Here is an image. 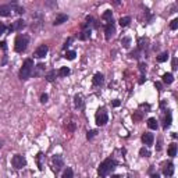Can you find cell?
Listing matches in <instances>:
<instances>
[{
  "mask_svg": "<svg viewBox=\"0 0 178 178\" xmlns=\"http://www.w3.org/2000/svg\"><path fill=\"white\" fill-rule=\"evenodd\" d=\"M118 23H120V25H121V27H128V25H130V23H131V17H121Z\"/></svg>",
  "mask_w": 178,
  "mask_h": 178,
  "instance_id": "cell-21",
  "label": "cell"
},
{
  "mask_svg": "<svg viewBox=\"0 0 178 178\" xmlns=\"http://www.w3.org/2000/svg\"><path fill=\"white\" fill-rule=\"evenodd\" d=\"M173 81H174V77H173L171 72H166V74L163 75V82H164V84L170 85V84H173Z\"/></svg>",
  "mask_w": 178,
  "mask_h": 178,
  "instance_id": "cell-18",
  "label": "cell"
},
{
  "mask_svg": "<svg viewBox=\"0 0 178 178\" xmlns=\"http://www.w3.org/2000/svg\"><path fill=\"white\" fill-rule=\"evenodd\" d=\"M28 43H29V36L28 35H18L16 38V42H14V50L17 53H23V52H25Z\"/></svg>",
  "mask_w": 178,
  "mask_h": 178,
  "instance_id": "cell-3",
  "label": "cell"
},
{
  "mask_svg": "<svg viewBox=\"0 0 178 178\" xmlns=\"http://www.w3.org/2000/svg\"><path fill=\"white\" fill-rule=\"evenodd\" d=\"M10 14H11V7L10 6H0V16L10 17Z\"/></svg>",
  "mask_w": 178,
  "mask_h": 178,
  "instance_id": "cell-17",
  "label": "cell"
},
{
  "mask_svg": "<svg viewBox=\"0 0 178 178\" xmlns=\"http://www.w3.org/2000/svg\"><path fill=\"white\" fill-rule=\"evenodd\" d=\"M91 28L88 27V25H84V29L79 32V35H78V39H81V40H86V39H89L91 38Z\"/></svg>",
  "mask_w": 178,
  "mask_h": 178,
  "instance_id": "cell-8",
  "label": "cell"
},
{
  "mask_svg": "<svg viewBox=\"0 0 178 178\" xmlns=\"http://www.w3.org/2000/svg\"><path fill=\"white\" fill-rule=\"evenodd\" d=\"M0 47L6 50V49H7V43H6V42H0Z\"/></svg>",
  "mask_w": 178,
  "mask_h": 178,
  "instance_id": "cell-43",
  "label": "cell"
},
{
  "mask_svg": "<svg viewBox=\"0 0 178 178\" xmlns=\"http://www.w3.org/2000/svg\"><path fill=\"white\" fill-rule=\"evenodd\" d=\"M11 164H13L14 168L20 170V168H23V167L27 166V160H25V157L23 155H16L11 159Z\"/></svg>",
  "mask_w": 178,
  "mask_h": 178,
  "instance_id": "cell-5",
  "label": "cell"
},
{
  "mask_svg": "<svg viewBox=\"0 0 178 178\" xmlns=\"http://www.w3.org/2000/svg\"><path fill=\"white\" fill-rule=\"evenodd\" d=\"M74 128H75V124H74V123H71V124L68 125V130H70V131H74Z\"/></svg>",
  "mask_w": 178,
  "mask_h": 178,
  "instance_id": "cell-45",
  "label": "cell"
},
{
  "mask_svg": "<svg viewBox=\"0 0 178 178\" xmlns=\"http://www.w3.org/2000/svg\"><path fill=\"white\" fill-rule=\"evenodd\" d=\"M33 60L32 59H27L25 61H24L23 67H21V70H20V78L21 79H28V78L32 75V71H33Z\"/></svg>",
  "mask_w": 178,
  "mask_h": 178,
  "instance_id": "cell-2",
  "label": "cell"
},
{
  "mask_svg": "<svg viewBox=\"0 0 178 178\" xmlns=\"http://www.w3.org/2000/svg\"><path fill=\"white\" fill-rule=\"evenodd\" d=\"M23 28H25V21H24V20H17L16 23L10 27V32L11 31H21Z\"/></svg>",
  "mask_w": 178,
  "mask_h": 178,
  "instance_id": "cell-10",
  "label": "cell"
},
{
  "mask_svg": "<svg viewBox=\"0 0 178 178\" xmlns=\"http://www.w3.org/2000/svg\"><path fill=\"white\" fill-rule=\"evenodd\" d=\"M170 28H171V29H173V31H175V29H177V28H178V20H177V18L171 21V24H170Z\"/></svg>",
  "mask_w": 178,
  "mask_h": 178,
  "instance_id": "cell-35",
  "label": "cell"
},
{
  "mask_svg": "<svg viewBox=\"0 0 178 178\" xmlns=\"http://www.w3.org/2000/svg\"><path fill=\"white\" fill-rule=\"evenodd\" d=\"M96 134H98V132L95 131V130H92V131H88V135H86V138H88V139H92V138L95 136V135H96Z\"/></svg>",
  "mask_w": 178,
  "mask_h": 178,
  "instance_id": "cell-37",
  "label": "cell"
},
{
  "mask_svg": "<svg viewBox=\"0 0 178 178\" xmlns=\"http://www.w3.org/2000/svg\"><path fill=\"white\" fill-rule=\"evenodd\" d=\"M42 157H43V155H42V153H39V155L36 156V163H38L39 170H43V163H42Z\"/></svg>",
  "mask_w": 178,
  "mask_h": 178,
  "instance_id": "cell-31",
  "label": "cell"
},
{
  "mask_svg": "<svg viewBox=\"0 0 178 178\" xmlns=\"http://www.w3.org/2000/svg\"><path fill=\"white\" fill-rule=\"evenodd\" d=\"M155 86L157 88V89H159V91H163V86H162V84H160V82H156Z\"/></svg>",
  "mask_w": 178,
  "mask_h": 178,
  "instance_id": "cell-42",
  "label": "cell"
},
{
  "mask_svg": "<svg viewBox=\"0 0 178 178\" xmlns=\"http://www.w3.org/2000/svg\"><path fill=\"white\" fill-rule=\"evenodd\" d=\"M75 56H77V53H75L74 50H68V52H65V54H64V57H65L67 60H74Z\"/></svg>",
  "mask_w": 178,
  "mask_h": 178,
  "instance_id": "cell-28",
  "label": "cell"
},
{
  "mask_svg": "<svg viewBox=\"0 0 178 178\" xmlns=\"http://www.w3.org/2000/svg\"><path fill=\"white\" fill-rule=\"evenodd\" d=\"M130 57H131V59H139V57H140V52L136 49V50H134V52H131V53H130Z\"/></svg>",
  "mask_w": 178,
  "mask_h": 178,
  "instance_id": "cell-33",
  "label": "cell"
},
{
  "mask_svg": "<svg viewBox=\"0 0 178 178\" xmlns=\"http://www.w3.org/2000/svg\"><path fill=\"white\" fill-rule=\"evenodd\" d=\"M104 33H106V39H107V40H110V39L114 36V33H116V24H114L113 20L106 24V27H104Z\"/></svg>",
  "mask_w": 178,
  "mask_h": 178,
  "instance_id": "cell-6",
  "label": "cell"
},
{
  "mask_svg": "<svg viewBox=\"0 0 178 178\" xmlns=\"http://www.w3.org/2000/svg\"><path fill=\"white\" fill-rule=\"evenodd\" d=\"M4 31H6V27H4V25H1V27H0V35H3V33H4Z\"/></svg>",
  "mask_w": 178,
  "mask_h": 178,
  "instance_id": "cell-44",
  "label": "cell"
},
{
  "mask_svg": "<svg viewBox=\"0 0 178 178\" xmlns=\"http://www.w3.org/2000/svg\"><path fill=\"white\" fill-rule=\"evenodd\" d=\"M168 156H170V157L177 156V145H175V143H171L170 145V147H168Z\"/></svg>",
  "mask_w": 178,
  "mask_h": 178,
  "instance_id": "cell-22",
  "label": "cell"
},
{
  "mask_svg": "<svg viewBox=\"0 0 178 178\" xmlns=\"http://www.w3.org/2000/svg\"><path fill=\"white\" fill-rule=\"evenodd\" d=\"M139 71L142 75H145V71H146V63H139Z\"/></svg>",
  "mask_w": 178,
  "mask_h": 178,
  "instance_id": "cell-36",
  "label": "cell"
},
{
  "mask_svg": "<svg viewBox=\"0 0 178 178\" xmlns=\"http://www.w3.org/2000/svg\"><path fill=\"white\" fill-rule=\"evenodd\" d=\"M1 25H3V24H0V27H1Z\"/></svg>",
  "mask_w": 178,
  "mask_h": 178,
  "instance_id": "cell-49",
  "label": "cell"
},
{
  "mask_svg": "<svg viewBox=\"0 0 178 178\" xmlns=\"http://www.w3.org/2000/svg\"><path fill=\"white\" fill-rule=\"evenodd\" d=\"M120 104H121V102L118 100V99H116V100L113 102V106H114V107H118V106H120Z\"/></svg>",
  "mask_w": 178,
  "mask_h": 178,
  "instance_id": "cell-40",
  "label": "cell"
},
{
  "mask_svg": "<svg viewBox=\"0 0 178 178\" xmlns=\"http://www.w3.org/2000/svg\"><path fill=\"white\" fill-rule=\"evenodd\" d=\"M102 18H103L104 21H107V23L108 21H111V20H113V14H111V11H110V10H106V11L103 13Z\"/></svg>",
  "mask_w": 178,
  "mask_h": 178,
  "instance_id": "cell-26",
  "label": "cell"
},
{
  "mask_svg": "<svg viewBox=\"0 0 178 178\" xmlns=\"http://www.w3.org/2000/svg\"><path fill=\"white\" fill-rule=\"evenodd\" d=\"M67 20H68V16H67V14H59V16L54 18L53 25H61V24L67 23Z\"/></svg>",
  "mask_w": 178,
  "mask_h": 178,
  "instance_id": "cell-14",
  "label": "cell"
},
{
  "mask_svg": "<svg viewBox=\"0 0 178 178\" xmlns=\"http://www.w3.org/2000/svg\"><path fill=\"white\" fill-rule=\"evenodd\" d=\"M139 155L142 156V157H149V156H150V152H149L147 149H145V147H142L139 150Z\"/></svg>",
  "mask_w": 178,
  "mask_h": 178,
  "instance_id": "cell-32",
  "label": "cell"
},
{
  "mask_svg": "<svg viewBox=\"0 0 178 178\" xmlns=\"http://www.w3.org/2000/svg\"><path fill=\"white\" fill-rule=\"evenodd\" d=\"M116 166H117V162L114 160V159H106V160L99 166V168H98V174H99L102 178L107 177L108 174L116 168Z\"/></svg>",
  "mask_w": 178,
  "mask_h": 178,
  "instance_id": "cell-1",
  "label": "cell"
},
{
  "mask_svg": "<svg viewBox=\"0 0 178 178\" xmlns=\"http://www.w3.org/2000/svg\"><path fill=\"white\" fill-rule=\"evenodd\" d=\"M45 78H46L49 82H53L54 79H56V70H50L46 74V77H45Z\"/></svg>",
  "mask_w": 178,
  "mask_h": 178,
  "instance_id": "cell-23",
  "label": "cell"
},
{
  "mask_svg": "<svg viewBox=\"0 0 178 178\" xmlns=\"http://www.w3.org/2000/svg\"><path fill=\"white\" fill-rule=\"evenodd\" d=\"M147 127H149L150 130H157V128H159L157 120H156V118H149V120H147Z\"/></svg>",
  "mask_w": 178,
  "mask_h": 178,
  "instance_id": "cell-20",
  "label": "cell"
},
{
  "mask_svg": "<svg viewBox=\"0 0 178 178\" xmlns=\"http://www.w3.org/2000/svg\"><path fill=\"white\" fill-rule=\"evenodd\" d=\"M53 167H54V170L56 171H59V170H61L63 167H64V162H63V157L61 156H54L53 157Z\"/></svg>",
  "mask_w": 178,
  "mask_h": 178,
  "instance_id": "cell-9",
  "label": "cell"
},
{
  "mask_svg": "<svg viewBox=\"0 0 178 178\" xmlns=\"http://www.w3.org/2000/svg\"><path fill=\"white\" fill-rule=\"evenodd\" d=\"M33 68H36L35 71H32V72H33V75H36V77H38V75H40V71L45 70V65H43V64H38V65H36V67H33Z\"/></svg>",
  "mask_w": 178,
  "mask_h": 178,
  "instance_id": "cell-30",
  "label": "cell"
},
{
  "mask_svg": "<svg viewBox=\"0 0 178 178\" xmlns=\"http://www.w3.org/2000/svg\"><path fill=\"white\" fill-rule=\"evenodd\" d=\"M108 121V114L107 111H106V108L102 107L98 110V113H96V124L99 125V127H103V125H106Z\"/></svg>",
  "mask_w": 178,
  "mask_h": 178,
  "instance_id": "cell-4",
  "label": "cell"
},
{
  "mask_svg": "<svg viewBox=\"0 0 178 178\" xmlns=\"http://www.w3.org/2000/svg\"><path fill=\"white\" fill-rule=\"evenodd\" d=\"M168 52H163L162 54H159L157 57H156V60H157V63H164V61H167L168 60Z\"/></svg>",
  "mask_w": 178,
  "mask_h": 178,
  "instance_id": "cell-19",
  "label": "cell"
},
{
  "mask_svg": "<svg viewBox=\"0 0 178 178\" xmlns=\"http://www.w3.org/2000/svg\"><path fill=\"white\" fill-rule=\"evenodd\" d=\"M103 82H104V75L102 72H96L95 77H93V85L100 86V85H103Z\"/></svg>",
  "mask_w": 178,
  "mask_h": 178,
  "instance_id": "cell-12",
  "label": "cell"
},
{
  "mask_svg": "<svg viewBox=\"0 0 178 178\" xmlns=\"http://www.w3.org/2000/svg\"><path fill=\"white\" fill-rule=\"evenodd\" d=\"M70 68L68 67H61L60 70H59V75L60 77H67V75H70Z\"/></svg>",
  "mask_w": 178,
  "mask_h": 178,
  "instance_id": "cell-25",
  "label": "cell"
},
{
  "mask_svg": "<svg viewBox=\"0 0 178 178\" xmlns=\"http://www.w3.org/2000/svg\"><path fill=\"white\" fill-rule=\"evenodd\" d=\"M152 178H160V175L159 174H152Z\"/></svg>",
  "mask_w": 178,
  "mask_h": 178,
  "instance_id": "cell-47",
  "label": "cell"
},
{
  "mask_svg": "<svg viewBox=\"0 0 178 178\" xmlns=\"http://www.w3.org/2000/svg\"><path fill=\"white\" fill-rule=\"evenodd\" d=\"M138 43H139V46H138V50L139 52H143V50H147V47H149V40L146 38H140L138 40Z\"/></svg>",
  "mask_w": 178,
  "mask_h": 178,
  "instance_id": "cell-15",
  "label": "cell"
},
{
  "mask_svg": "<svg viewBox=\"0 0 178 178\" xmlns=\"http://www.w3.org/2000/svg\"><path fill=\"white\" fill-rule=\"evenodd\" d=\"M47 99H49V96H47L46 93H42V96H40V103H46Z\"/></svg>",
  "mask_w": 178,
  "mask_h": 178,
  "instance_id": "cell-38",
  "label": "cell"
},
{
  "mask_svg": "<svg viewBox=\"0 0 178 178\" xmlns=\"http://www.w3.org/2000/svg\"><path fill=\"white\" fill-rule=\"evenodd\" d=\"M121 43H123V46L124 47H130V45H131V39L130 38H123L121 39Z\"/></svg>",
  "mask_w": 178,
  "mask_h": 178,
  "instance_id": "cell-34",
  "label": "cell"
},
{
  "mask_svg": "<svg viewBox=\"0 0 178 178\" xmlns=\"http://www.w3.org/2000/svg\"><path fill=\"white\" fill-rule=\"evenodd\" d=\"M167 111V114L164 117V128L167 130L168 127L171 125V121H173V114H171V110H166Z\"/></svg>",
  "mask_w": 178,
  "mask_h": 178,
  "instance_id": "cell-16",
  "label": "cell"
},
{
  "mask_svg": "<svg viewBox=\"0 0 178 178\" xmlns=\"http://www.w3.org/2000/svg\"><path fill=\"white\" fill-rule=\"evenodd\" d=\"M10 7H11V10L14 8V10H16V13H18V14H24V13H25V10H24V7H21V6H18L17 3H13V4L10 6Z\"/></svg>",
  "mask_w": 178,
  "mask_h": 178,
  "instance_id": "cell-24",
  "label": "cell"
},
{
  "mask_svg": "<svg viewBox=\"0 0 178 178\" xmlns=\"http://www.w3.org/2000/svg\"><path fill=\"white\" fill-rule=\"evenodd\" d=\"M74 103H75V107H82V96L81 95H77L74 98Z\"/></svg>",
  "mask_w": 178,
  "mask_h": 178,
  "instance_id": "cell-29",
  "label": "cell"
},
{
  "mask_svg": "<svg viewBox=\"0 0 178 178\" xmlns=\"http://www.w3.org/2000/svg\"><path fill=\"white\" fill-rule=\"evenodd\" d=\"M173 70H177V59H173Z\"/></svg>",
  "mask_w": 178,
  "mask_h": 178,
  "instance_id": "cell-41",
  "label": "cell"
},
{
  "mask_svg": "<svg viewBox=\"0 0 178 178\" xmlns=\"http://www.w3.org/2000/svg\"><path fill=\"white\" fill-rule=\"evenodd\" d=\"M153 140H155V136H153V134H149V132H145L143 135H142V142L147 145V146H150L152 143H153Z\"/></svg>",
  "mask_w": 178,
  "mask_h": 178,
  "instance_id": "cell-11",
  "label": "cell"
},
{
  "mask_svg": "<svg viewBox=\"0 0 178 178\" xmlns=\"http://www.w3.org/2000/svg\"><path fill=\"white\" fill-rule=\"evenodd\" d=\"M163 174H164L166 177H171V175L174 174V164H173V163H167V164L164 166V168H163Z\"/></svg>",
  "mask_w": 178,
  "mask_h": 178,
  "instance_id": "cell-13",
  "label": "cell"
},
{
  "mask_svg": "<svg viewBox=\"0 0 178 178\" xmlns=\"http://www.w3.org/2000/svg\"><path fill=\"white\" fill-rule=\"evenodd\" d=\"M47 52H49V47H47L46 45H40V46L35 50L33 57H35V59H43V57L47 54Z\"/></svg>",
  "mask_w": 178,
  "mask_h": 178,
  "instance_id": "cell-7",
  "label": "cell"
},
{
  "mask_svg": "<svg viewBox=\"0 0 178 178\" xmlns=\"http://www.w3.org/2000/svg\"><path fill=\"white\" fill-rule=\"evenodd\" d=\"M71 42H72V38H68L67 40H65V43H64V46H63V49H67V47L71 45Z\"/></svg>",
  "mask_w": 178,
  "mask_h": 178,
  "instance_id": "cell-39",
  "label": "cell"
},
{
  "mask_svg": "<svg viewBox=\"0 0 178 178\" xmlns=\"http://www.w3.org/2000/svg\"><path fill=\"white\" fill-rule=\"evenodd\" d=\"M111 178H121V177H120V175H113Z\"/></svg>",
  "mask_w": 178,
  "mask_h": 178,
  "instance_id": "cell-48",
  "label": "cell"
},
{
  "mask_svg": "<svg viewBox=\"0 0 178 178\" xmlns=\"http://www.w3.org/2000/svg\"><path fill=\"white\" fill-rule=\"evenodd\" d=\"M72 175H74V173H72V168H70V167H67L63 173V178H72Z\"/></svg>",
  "mask_w": 178,
  "mask_h": 178,
  "instance_id": "cell-27",
  "label": "cell"
},
{
  "mask_svg": "<svg viewBox=\"0 0 178 178\" xmlns=\"http://www.w3.org/2000/svg\"><path fill=\"white\" fill-rule=\"evenodd\" d=\"M146 81V78H145V75H140V79H139V84H143Z\"/></svg>",
  "mask_w": 178,
  "mask_h": 178,
  "instance_id": "cell-46",
  "label": "cell"
}]
</instances>
